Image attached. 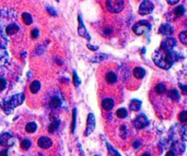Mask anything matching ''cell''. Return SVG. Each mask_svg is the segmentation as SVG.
Instances as JSON below:
<instances>
[{"label": "cell", "instance_id": "obj_1", "mask_svg": "<svg viewBox=\"0 0 187 156\" xmlns=\"http://www.w3.org/2000/svg\"><path fill=\"white\" fill-rule=\"evenodd\" d=\"M153 61L159 68L162 69H170L172 67L173 62H174V57L171 52H165L162 50L161 52H157L153 56Z\"/></svg>", "mask_w": 187, "mask_h": 156}, {"label": "cell", "instance_id": "obj_38", "mask_svg": "<svg viewBox=\"0 0 187 156\" xmlns=\"http://www.w3.org/2000/svg\"><path fill=\"white\" fill-rule=\"evenodd\" d=\"M168 1V3L169 4H171V6H173V4H176L177 2L179 1V0H166Z\"/></svg>", "mask_w": 187, "mask_h": 156}, {"label": "cell", "instance_id": "obj_7", "mask_svg": "<svg viewBox=\"0 0 187 156\" xmlns=\"http://www.w3.org/2000/svg\"><path fill=\"white\" fill-rule=\"evenodd\" d=\"M78 23H79V26H78V34H79L81 37L86 38L88 41H91V36L88 33V31H86V26H84V23H83V21H82L81 15L78 17Z\"/></svg>", "mask_w": 187, "mask_h": 156}, {"label": "cell", "instance_id": "obj_34", "mask_svg": "<svg viewBox=\"0 0 187 156\" xmlns=\"http://www.w3.org/2000/svg\"><path fill=\"white\" fill-rule=\"evenodd\" d=\"M57 127H58V122H53V123L49 126V132H54V131L57 129Z\"/></svg>", "mask_w": 187, "mask_h": 156}, {"label": "cell", "instance_id": "obj_9", "mask_svg": "<svg viewBox=\"0 0 187 156\" xmlns=\"http://www.w3.org/2000/svg\"><path fill=\"white\" fill-rule=\"evenodd\" d=\"M20 31V26L19 24L14 23V22H12V23H9L8 25L6 26V30H4V33H6V35H9V36H12V35L17 34L18 32Z\"/></svg>", "mask_w": 187, "mask_h": 156}, {"label": "cell", "instance_id": "obj_21", "mask_svg": "<svg viewBox=\"0 0 187 156\" xmlns=\"http://www.w3.org/2000/svg\"><path fill=\"white\" fill-rule=\"evenodd\" d=\"M169 97H170V99H172V101H179V91L175 90V88L170 90V92H169Z\"/></svg>", "mask_w": 187, "mask_h": 156}, {"label": "cell", "instance_id": "obj_40", "mask_svg": "<svg viewBox=\"0 0 187 156\" xmlns=\"http://www.w3.org/2000/svg\"><path fill=\"white\" fill-rule=\"evenodd\" d=\"M108 151H110V152H111V153H113V154H115V155H117V156H119V155H118V153H117V152H115V151H114V150H113V148H111V146H108Z\"/></svg>", "mask_w": 187, "mask_h": 156}, {"label": "cell", "instance_id": "obj_10", "mask_svg": "<svg viewBox=\"0 0 187 156\" xmlns=\"http://www.w3.org/2000/svg\"><path fill=\"white\" fill-rule=\"evenodd\" d=\"M147 124H148V120H147L146 116H143V115L138 116V117L135 119V121H133V126H135L137 129L144 128Z\"/></svg>", "mask_w": 187, "mask_h": 156}, {"label": "cell", "instance_id": "obj_2", "mask_svg": "<svg viewBox=\"0 0 187 156\" xmlns=\"http://www.w3.org/2000/svg\"><path fill=\"white\" fill-rule=\"evenodd\" d=\"M23 101H24V95L17 94V95H14V96L11 97V98L4 99L1 106H2V108H3V110L6 111L7 113H9L14 107L19 106V105H21L23 103Z\"/></svg>", "mask_w": 187, "mask_h": 156}, {"label": "cell", "instance_id": "obj_41", "mask_svg": "<svg viewBox=\"0 0 187 156\" xmlns=\"http://www.w3.org/2000/svg\"><path fill=\"white\" fill-rule=\"evenodd\" d=\"M88 48L91 50H97V47L96 46H91V45H88Z\"/></svg>", "mask_w": 187, "mask_h": 156}, {"label": "cell", "instance_id": "obj_3", "mask_svg": "<svg viewBox=\"0 0 187 156\" xmlns=\"http://www.w3.org/2000/svg\"><path fill=\"white\" fill-rule=\"evenodd\" d=\"M106 8L111 13H119L124 9V0H106Z\"/></svg>", "mask_w": 187, "mask_h": 156}, {"label": "cell", "instance_id": "obj_44", "mask_svg": "<svg viewBox=\"0 0 187 156\" xmlns=\"http://www.w3.org/2000/svg\"><path fill=\"white\" fill-rule=\"evenodd\" d=\"M139 146V143L138 142H136V143H133V148H138Z\"/></svg>", "mask_w": 187, "mask_h": 156}, {"label": "cell", "instance_id": "obj_25", "mask_svg": "<svg viewBox=\"0 0 187 156\" xmlns=\"http://www.w3.org/2000/svg\"><path fill=\"white\" fill-rule=\"evenodd\" d=\"M31 140L30 139H24V140H22L21 141V148H23L24 151H26V150H29V148H31Z\"/></svg>", "mask_w": 187, "mask_h": 156}, {"label": "cell", "instance_id": "obj_42", "mask_svg": "<svg viewBox=\"0 0 187 156\" xmlns=\"http://www.w3.org/2000/svg\"><path fill=\"white\" fill-rule=\"evenodd\" d=\"M186 139V127L183 128V140Z\"/></svg>", "mask_w": 187, "mask_h": 156}, {"label": "cell", "instance_id": "obj_5", "mask_svg": "<svg viewBox=\"0 0 187 156\" xmlns=\"http://www.w3.org/2000/svg\"><path fill=\"white\" fill-rule=\"evenodd\" d=\"M153 9H154V4L150 1V0H143L139 6V12L140 15H148L152 13Z\"/></svg>", "mask_w": 187, "mask_h": 156}, {"label": "cell", "instance_id": "obj_15", "mask_svg": "<svg viewBox=\"0 0 187 156\" xmlns=\"http://www.w3.org/2000/svg\"><path fill=\"white\" fill-rule=\"evenodd\" d=\"M132 73H133V77H135L136 79L141 80V79H143V77L146 75V70H144L143 68H141V67H137V68L133 69Z\"/></svg>", "mask_w": 187, "mask_h": 156}, {"label": "cell", "instance_id": "obj_36", "mask_svg": "<svg viewBox=\"0 0 187 156\" xmlns=\"http://www.w3.org/2000/svg\"><path fill=\"white\" fill-rule=\"evenodd\" d=\"M75 110H73V119H72V127H71V129H72V132L73 130H75Z\"/></svg>", "mask_w": 187, "mask_h": 156}, {"label": "cell", "instance_id": "obj_30", "mask_svg": "<svg viewBox=\"0 0 187 156\" xmlns=\"http://www.w3.org/2000/svg\"><path fill=\"white\" fill-rule=\"evenodd\" d=\"M179 120H181L182 122L187 121V111H182L181 115H179Z\"/></svg>", "mask_w": 187, "mask_h": 156}, {"label": "cell", "instance_id": "obj_17", "mask_svg": "<svg viewBox=\"0 0 187 156\" xmlns=\"http://www.w3.org/2000/svg\"><path fill=\"white\" fill-rule=\"evenodd\" d=\"M39 90H41V83H39V81H37V80L33 81L32 83H31V85H30L31 93H32V94H36Z\"/></svg>", "mask_w": 187, "mask_h": 156}, {"label": "cell", "instance_id": "obj_35", "mask_svg": "<svg viewBox=\"0 0 187 156\" xmlns=\"http://www.w3.org/2000/svg\"><path fill=\"white\" fill-rule=\"evenodd\" d=\"M104 35H105V36H110L111 34H112L113 33V30L111 28H107V26H106L105 28V30H104Z\"/></svg>", "mask_w": 187, "mask_h": 156}, {"label": "cell", "instance_id": "obj_20", "mask_svg": "<svg viewBox=\"0 0 187 156\" xmlns=\"http://www.w3.org/2000/svg\"><path fill=\"white\" fill-rule=\"evenodd\" d=\"M37 130V124L35 122H29L28 124L25 126V131L29 133H34L35 131Z\"/></svg>", "mask_w": 187, "mask_h": 156}, {"label": "cell", "instance_id": "obj_39", "mask_svg": "<svg viewBox=\"0 0 187 156\" xmlns=\"http://www.w3.org/2000/svg\"><path fill=\"white\" fill-rule=\"evenodd\" d=\"M179 86H181V88H182V91H183L184 94H186V92H187L186 86H185V85H183V84H179Z\"/></svg>", "mask_w": 187, "mask_h": 156}, {"label": "cell", "instance_id": "obj_37", "mask_svg": "<svg viewBox=\"0 0 187 156\" xmlns=\"http://www.w3.org/2000/svg\"><path fill=\"white\" fill-rule=\"evenodd\" d=\"M0 156H8V150H7V148H3V150L0 152Z\"/></svg>", "mask_w": 187, "mask_h": 156}, {"label": "cell", "instance_id": "obj_22", "mask_svg": "<svg viewBox=\"0 0 187 156\" xmlns=\"http://www.w3.org/2000/svg\"><path fill=\"white\" fill-rule=\"evenodd\" d=\"M154 90L159 95H162V94H164V93L166 92V86H165V84H164V83H159L154 88Z\"/></svg>", "mask_w": 187, "mask_h": 156}, {"label": "cell", "instance_id": "obj_26", "mask_svg": "<svg viewBox=\"0 0 187 156\" xmlns=\"http://www.w3.org/2000/svg\"><path fill=\"white\" fill-rule=\"evenodd\" d=\"M50 105H52V107H54V108H57V107H59L61 105V102L58 97L55 96L54 98L52 99V102H50Z\"/></svg>", "mask_w": 187, "mask_h": 156}, {"label": "cell", "instance_id": "obj_18", "mask_svg": "<svg viewBox=\"0 0 187 156\" xmlns=\"http://www.w3.org/2000/svg\"><path fill=\"white\" fill-rule=\"evenodd\" d=\"M21 17H22V21H23V23L25 24V25H31V24L33 23V18L30 13L23 12Z\"/></svg>", "mask_w": 187, "mask_h": 156}, {"label": "cell", "instance_id": "obj_32", "mask_svg": "<svg viewBox=\"0 0 187 156\" xmlns=\"http://www.w3.org/2000/svg\"><path fill=\"white\" fill-rule=\"evenodd\" d=\"M39 30L37 28H34V30H32V32H31V36H32V38H37L39 37Z\"/></svg>", "mask_w": 187, "mask_h": 156}, {"label": "cell", "instance_id": "obj_23", "mask_svg": "<svg viewBox=\"0 0 187 156\" xmlns=\"http://www.w3.org/2000/svg\"><path fill=\"white\" fill-rule=\"evenodd\" d=\"M127 115H128V111H127L126 108H119V109H117V111H116L117 118L124 119V118L127 117Z\"/></svg>", "mask_w": 187, "mask_h": 156}, {"label": "cell", "instance_id": "obj_43", "mask_svg": "<svg viewBox=\"0 0 187 156\" xmlns=\"http://www.w3.org/2000/svg\"><path fill=\"white\" fill-rule=\"evenodd\" d=\"M165 156H175V154H174V152H172V151H170V152L166 153V155H165Z\"/></svg>", "mask_w": 187, "mask_h": 156}, {"label": "cell", "instance_id": "obj_27", "mask_svg": "<svg viewBox=\"0 0 187 156\" xmlns=\"http://www.w3.org/2000/svg\"><path fill=\"white\" fill-rule=\"evenodd\" d=\"M179 41H181L182 44H184V45L187 44V32L186 31L181 32V34H179Z\"/></svg>", "mask_w": 187, "mask_h": 156}, {"label": "cell", "instance_id": "obj_33", "mask_svg": "<svg viewBox=\"0 0 187 156\" xmlns=\"http://www.w3.org/2000/svg\"><path fill=\"white\" fill-rule=\"evenodd\" d=\"M46 10H47V12L49 13L50 15H53V17H56V15H57V12L52 8V7H47V8H46Z\"/></svg>", "mask_w": 187, "mask_h": 156}, {"label": "cell", "instance_id": "obj_8", "mask_svg": "<svg viewBox=\"0 0 187 156\" xmlns=\"http://www.w3.org/2000/svg\"><path fill=\"white\" fill-rule=\"evenodd\" d=\"M95 128V118L93 113H89L88 116V123H86V135H89L90 133L93 132Z\"/></svg>", "mask_w": 187, "mask_h": 156}, {"label": "cell", "instance_id": "obj_4", "mask_svg": "<svg viewBox=\"0 0 187 156\" xmlns=\"http://www.w3.org/2000/svg\"><path fill=\"white\" fill-rule=\"evenodd\" d=\"M151 28V24L146 20H141V21L137 22L135 25L132 26V31L137 35H142L146 34L147 32H149Z\"/></svg>", "mask_w": 187, "mask_h": 156}, {"label": "cell", "instance_id": "obj_6", "mask_svg": "<svg viewBox=\"0 0 187 156\" xmlns=\"http://www.w3.org/2000/svg\"><path fill=\"white\" fill-rule=\"evenodd\" d=\"M175 46H176V39L171 36L166 37L165 39L161 42V49L165 50V52H171Z\"/></svg>", "mask_w": 187, "mask_h": 156}, {"label": "cell", "instance_id": "obj_14", "mask_svg": "<svg viewBox=\"0 0 187 156\" xmlns=\"http://www.w3.org/2000/svg\"><path fill=\"white\" fill-rule=\"evenodd\" d=\"M105 80L108 84H115L118 80V78H117V74L114 71H108L105 74Z\"/></svg>", "mask_w": 187, "mask_h": 156}, {"label": "cell", "instance_id": "obj_12", "mask_svg": "<svg viewBox=\"0 0 187 156\" xmlns=\"http://www.w3.org/2000/svg\"><path fill=\"white\" fill-rule=\"evenodd\" d=\"M159 32L161 33L162 35H164V36H170V35L173 34V32H174V28H173V26L171 25V24H162L161 26H160L159 28Z\"/></svg>", "mask_w": 187, "mask_h": 156}, {"label": "cell", "instance_id": "obj_31", "mask_svg": "<svg viewBox=\"0 0 187 156\" xmlns=\"http://www.w3.org/2000/svg\"><path fill=\"white\" fill-rule=\"evenodd\" d=\"M73 82H75V86H79L80 85V80H79V78H78V75H77V72H73Z\"/></svg>", "mask_w": 187, "mask_h": 156}, {"label": "cell", "instance_id": "obj_16", "mask_svg": "<svg viewBox=\"0 0 187 156\" xmlns=\"http://www.w3.org/2000/svg\"><path fill=\"white\" fill-rule=\"evenodd\" d=\"M114 105H115V103H114V101H113L112 98H105V99H103L102 101V108L104 109V110H111V109L114 107Z\"/></svg>", "mask_w": 187, "mask_h": 156}, {"label": "cell", "instance_id": "obj_46", "mask_svg": "<svg viewBox=\"0 0 187 156\" xmlns=\"http://www.w3.org/2000/svg\"><path fill=\"white\" fill-rule=\"evenodd\" d=\"M56 1H59V0H56Z\"/></svg>", "mask_w": 187, "mask_h": 156}, {"label": "cell", "instance_id": "obj_24", "mask_svg": "<svg viewBox=\"0 0 187 156\" xmlns=\"http://www.w3.org/2000/svg\"><path fill=\"white\" fill-rule=\"evenodd\" d=\"M174 13L176 17H183V15L185 14V8H184V6L176 7L174 10Z\"/></svg>", "mask_w": 187, "mask_h": 156}, {"label": "cell", "instance_id": "obj_28", "mask_svg": "<svg viewBox=\"0 0 187 156\" xmlns=\"http://www.w3.org/2000/svg\"><path fill=\"white\" fill-rule=\"evenodd\" d=\"M106 58H107V56H106V55H102V56L97 55L96 57H94L92 60H93V61H94V62H100V61H101V60L106 59Z\"/></svg>", "mask_w": 187, "mask_h": 156}, {"label": "cell", "instance_id": "obj_29", "mask_svg": "<svg viewBox=\"0 0 187 156\" xmlns=\"http://www.w3.org/2000/svg\"><path fill=\"white\" fill-rule=\"evenodd\" d=\"M7 86V81L3 78H0V91H3Z\"/></svg>", "mask_w": 187, "mask_h": 156}, {"label": "cell", "instance_id": "obj_11", "mask_svg": "<svg viewBox=\"0 0 187 156\" xmlns=\"http://www.w3.org/2000/svg\"><path fill=\"white\" fill-rule=\"evenodd\" d=\"M37 144H39V148H43V150H47V148H49L50 146L53 145V142H52V140H50L49 138L42 137V138H39V139Z\"/></svg>", "mask_w": 187, "mask_h": 156}, {"label": "cell", "instance_id": "obj_13", "mask_svg": "<svg viewBox=\"0 0 187 156\" xmlns=\"http://www.w3.org/2000/svg\"><path fill=\"white\" fill-rule=\"evenodd\" d=\"M12 142V137L9 133H3V134L0 135V144L3 146H9L11 145Z\"/></svg>", "mask_w": 187, "mask_h": 156}, {"label": "cell", "instance_id": "obj_45", "mask_svg": "<svg viewBox=\"0 0 187 156\" xmlns=\"http://www.w3.org/2000/svg\"><path fill=\"white\" fill-rule=\"evenodd\" d=\"M142 156H151L149 153H144V154H142Z\"/></svg>", "mask_w": 187, "mask_h": 156}, {"label": "cell", "instance_id": "obj_19", "mask_svg": "<svg viewBox=\"0 0 187 156\" xmlns=\"http://www.w3.org/2000/svg\"><path fill=\"white\" fill-rule=\"evenodd\" d=\"M129 108L132 111H138L140 108H141V102L138 101V99H132L129 104Z\"/></svg>", "mask_w": 187, "mask_h": 156}]
</instances>
